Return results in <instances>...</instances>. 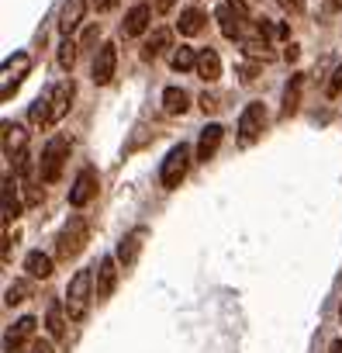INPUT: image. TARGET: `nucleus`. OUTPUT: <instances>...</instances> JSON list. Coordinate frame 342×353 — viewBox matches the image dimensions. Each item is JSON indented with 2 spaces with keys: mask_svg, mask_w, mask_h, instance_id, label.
Here are the masks:
<instances>
[{
  "mask_svg": "<svg viewBox=\"0 0 342 353\" xmlns=\"http://www.w3.org/2000/svg\"><path fill=\"white\" fill-rule=\"evenodd\" d=\"M187 108H191V97H187L184 87H166L162 90V111L166 114H184Z\"/></svg>",
  "mask_w": 342,
  "mask_h": 353,
  "instance_id": "aec40b11",
  "label": "nucleus"
},
{
  "mask_svg": "<svg viewBox=\"0 0 342 353\" xmlns=\"http://www.w3.org/2000/svg\"><path fill=\"white\" fill-rule=\"evenodd\" d=\"M297 56H301V49H297V46H287L284 59H287V63H297Z\"/></svg>",
  "mask_w": 342,
  "mask_h": 353,
  "instance_id": "e433bc0d",
  "label": "nucleus"
},
{
  "mask_svg": "<svg viewBox=\"0 0 342 353\" xmlns=\"http://www.w3.org/2000/svg\"><path fill=\"white\" fill-rule=\"evenodd\" d=\"M187 170H191V149L180 142V145L169 149V152H166V159H162V170H159L162 188H166V191H177V188H180V181L187 176Z\"/></svg>",
  "mask_w": 342,
  "mask_h": 353,
  "instance_id": "20e7f679",
  "label": "nucleus"
},
{
  "mask_svg": "<svg viewBox=\"0 0 342 353\" xmlns=\"http://www.w3.org/2000/svg\"><path fill=\"white\" fill-rule=\"evenodd\" d=\"M94 194H97V170H94V166H83V170H80V176L73 181L70 205H73V208H83V205H90V201H94Z\"/></svg>",
  "mask_w": 342,
  "mask_h": 353,
  "instance_id": "9b49d317",
  "label": "nucleus"
},
{
  "mask_svg": "<svg viewBox=\"0 0 342 353\" xmlns=\"http://www.w3.org/2000/svg\"><path fill=\"white\" fill-rule=\"evenodd\" d=\"M94 301V270H76L66 288V312L73 322H83Z\"/></svg>",
  "mask_w": 342,
  "mask_h": 353,
  "instance_id": "f03ea898",
  "label": "nucleus"
},
{
  "mask_svg": "<svg viewBox=\"0 0 342 353\" xmlns=\"http://www.w3.org/2000/svg\"><path fill=\"white\" fill-rule=\"evenodd\" d=\"M83 14H87V0H66V4H63V11H59V32L70 39V35L80 28Z\"/></svg>",
  "mask_w": 342,
  "mask_h": 353,
  "instance_id": "2eb2a0df",
  "label": "nucleus"
},
{
  "mask_svg": "<svg viewBox=\"0 0 342 353\" xmlns=\"http://www.w3.org/2000/svg\"><path fill=\"white\" fill-rule=\"evenodd\" d=\"M76 42L73 39H63V46H59V66L66 70V73H73V66H76Z\"/></svg>",
  "mask_w": 342,
  "mask_h": 353,
  "instance_id": "c85d7f7f",
  "label": "nucleus"
},
{
  "mask_svg": "<svg viewBox=\"0 0 342 353\" xmlns=\"http://www.w3.org/2000/svg\"><path fill=\"white\" fill-rule=\"evenodd\" d=\"M94 8H97L100 14H107V11H114V8H118V0H94Z\"/></svg>",
  "mask_w": 342,
  "mask_h": 353,
  "instance_id": "473e14b6",
  "label": "nucleus"
},
{
  "mask_svg": "<svg viewBox=\"0 0 342 353\" xmlns=\"http://www.w3.org/2000/svg\"><path fill=\"white\" fill-rule=\"evenodd\" d=\"M145 236H149V229L138 225V229H131V232L118 243V263H121V267H131V263L138 260V250H142V239H145Z\"/></svg>",
  "mask_w": 342,
  "mask_h": 353,
  "instance_id": "dca6fc26",
  "label": "nucleus"
},
{
  "mask_svg": "<svg viewBox=\"0 0 342 353\" xmlns=\"http://www.w3.org/2000/svg\"><path fill=\"white\" fill-rule=\"evenodd\" d=\"M70 159V139L66 135H52L49 145L42 149V159H39V176L45 184H56L63 176V166Z\"/></svg>",
  "mask_w": 342,
  "mask_h": 353,
  "instance_id": "7ed1b4c3",
  "label": "nucleus"
},
{
  "mask_svg": "<svg viewBox=\"0 0 342 353\" xmlns=\"http://www.w3.org/2000/svg\"><path fill=\"white\" fill-rule=\"evenodd\" d=\"M328 353H342V339H335V343L328 346Z\"/></svg>",
  "mask_w": 342,
  "mask_h": 353,
  "instance_id": "58836bf2",
  "label": "nucleus"
},
{
  "mask_svg": "<svg viewBox=\"0 0 342 353\" xmlns=\"http://www.w3.org/2000/svg\"><path fill=\"white\" fill-rule=\"evenodd\" d=\"M114 70H118V46L114 42H104L97 49V59H94V83L97 87H107L114 80Z\"/></svg>",
  "mask_w": 342,
  "mask_h": 353,
  "instance_id": "9d476101",
  "label": "nucleus"
},
{
  "mask_svg": "<svg viewBox=\"0 0 342 353\" xmlns=\"http://www.w3.org/2000/svg\"><path fill=\"white\" fill-rule=\"evenodd\" d=\"M166 49H173V32L159 28V32H152V39L145 42V49H142V59H145V63H152V59H159Z\"/></svg>",
  "mask_w": 342,
  "mask_h": 353,
  "instance_id": "f3484780",
  "label": "nucleus"
},
{
  "mask_svg": "<svg viewBox=\"0 0 342 353\" xmlns=\"http://www.w3.org/2000/svg\"><path fill=\"white\" fill-rule=\"evenodd\" d=\"M277 4L284 8V14H301L304 11V0H277Z\"/></svg>",
  "mask_w": 342,
  "mask_h": 353,
  "instance_id": "c756f323",
  "label": "nucleus"
},
{
  "mask_svg": "<svg viewBox=\"0 0 342 353\" xmlns=\"http://www.w3.org/2000/svg\"><path fill=\"white\" fill-rule=\"evenodd\" d=\"M28 66H32V59H28V52H18L14 59H8L4 63V90H0V97H4V101H11V94L21 87V77L28 73Z\"/></svg>",
  "mask_w": 342,
  "mask_h": 353,
  "instance_id": "f8f14e48",
  "label": "nucleus"
},
{
  "mask_svg": "<svg viewBox=\"0 0 342 353\" xmlns=\"http://www.w3.org/2000/svg\"><path fill=\"white\" fill-rule=\"evenodd\" d=\"M149 21H152V8H149V4H135V8L125 14V21H121V35H125V39H138V35H145Z\"/></svg>",
  "mask_w": 342,
  "mask_h": 353,
  "instance_id": "ddd939ff",
  "label": "nucleus"
},
{
  "mask_svg": "<svg viewBox=\"0 0 342 353\" xmlns=\"http://www.w3.org/2000/svg\"><path fill=\"white\" fill-rule=\"evenodd\" d=\"M14 188H18V184H14V176L8 173V176H4V225H11V222L21 215V201H18Z\"/></svg>",
  "mask_w": 342,
  "mask_h": 353,
  "instance_id": "412c9836",
  "label": "nucleus"
},
{
  "mask_svg": "<svg viewBox=\"0 0 342 353\" xmlns=\"http://www.w3.org/2000/svg\"><path fill=\"white\" fill-rule=\"evenodd\" d=\"M32 291H35V288H32V281H14V284L8 288V294H4V301H8L11 308H14V305H21V301H28V298H32Z\"/></svg>",
  "mask_w": 342,
  "mask_h": 353,
  "instance_id": "cd10ccee",
  "label": "nucleus"
},
{
  "mask_svg": "<svg viewBox=\"0 0 342 353\" xmlns=\"http://www.w3.org/2000/svg\"><path fill=\"white\" fill-rule=\"evenodd\" d=\"M204 14L197 11V8H187L184 14H180V21H177V28H180V35H187V39H194V35H201L204 32Z\"/></svg>",
  "mask_w": 342,
  "mask_h": 353,
  "instance_id": "4be33fe9",
  "label": "nucleus"
},
{
  "mask_svg": "<svg viewBox=\"0 0 342 353\" xmlns=\"http://www.w3.org/2000/svg\"><path fill=\"white\" fill-rule=\"evenodd\" d=\"M169 66H173L177 73H187V70H197V52L191 46H180L173 56H169Z\"/></svg>",
  "mask_w": 342,
  "mask_h": 353,
  "instance_id": "393cba45",
  "label": "nucleus"
},
{
  "mask_svg": "<svg viewBox=\"0 0 342 353\" xmlns=\"http://www.w3.org/2000/svg\"><path fill=\"white\" fill-rule=\"evenodd\" d=\"M28 353H56V350H52V346H49V343H45V339H35V343H32V350H28Z\"/></svg>",
  "mask_w": 342,
  "mask_h": 353,
  "instance_id": "c9c22d12",
  "label": "nucleus"
},
{
  "mask_svg": "<svg viewBox=\"0 0 342 353\" xmlns=\"http://www.w3.org/2000/svg\"><path fill=\"white\" fill-rule=\"evenodd\" d=\"M25 270L32 274V277H52V256H45L42 250H32L28 256H25Z\"/></svg>",
  "mask_w": 342,
  "mask_h": 353,
  "instance_id": "5701e85b",
  "label": "nucleus"
},
{
  "mask_svg": "<svg viewBox=\"0 0 342 353\" xmlns=\"http://www.w3.org/2000/svg\"><path fill=\"white\" fill-rule=\"evenodd\" d=\"M215 21H218V28H222V35H225L228 42H242V35H246V28H249L246 11H239L235 4H228V0L215 11Z\"/></svg>",
  "mask_w": 342,
  "mask_h": 353,
  "instance_id": "423d86ee",
  "label": "nucleus"
},
{
  "mask_svg": "<svg viewBox=\"0 0 342 353\" xmlns=\"http://www.w3.org/2000/svg\"><path fill=\"white\" fill-rule=\"evenodd\" d=\"M173 4H177V0H152L156 14H169V11H173Z\"/></svg>",
  "mask_w": 342,
  "mask_h": 353,
  "instance_id": "2f4dec72",
  "label": "nucleus"
},
{
  "mask_svg": "<svg viewBox=\"0 0 342 353\" xmlns=\"http://www.w3.org/2000/svg\"><path fill=\"white\" fill-rule=\"evenodd\" d=\"M339 315H342V305H339Z\"/></svg>",
  "mask_w": 342,
  "mask_h": 353,
  "instance_id": "ea45409f",
  "label": "nucleus"
},
{
  "mask_svg": "<svg viewBox=\"0 0 342 353\" xmlns=\"http://www.w3.org/2000/svg\"><path fill=\"white\" fill-rule=\"evenodd\" d=\"M73 97H76L73 77H66V80H59L56 87H49V125H56L59 118H66V111L73 108Z\"/></svg>",
  "mask_w": 342,
  "mask_h": 353,
  "instance_id": "0eeeda50",
  "label": "nucleus"
},
{
  "mask_svg": "<svg viewBox=\"0 0 342 353\" xmlns=\"http://www.w3.org/2000/svg\"><path fill=\"white\" fill-rule=\"evenodd\" d=\"M263 128H266V108H263V101L246 104V111L239 114V142L242 145H253L263 135Z\"/></svg>",
  "mask_w": 342,
  "mask_h": 353,
  "instance_id": "39448f33",
  "label": "nucleus"
},
{
  "mask_svg": "<svg viewBox=\"0 0 342 353\" xmlns=\"http://www.w3.org/2000/svg\"><path fill=\"white\" fill-rule=\"evenodd\" d=\"M45 329L52 339H66V301H52L49 305V315H45Z\"/></svg>",
  "mask_w": 342,
  "mask_h": 353,
  "instance_id": "a211bd4d",
  "label": "nucleus"
},
{
  "mask_svg": "<svg viewBox=\"0 0 342 353\" xmlns=\"http://www.w3.org/2000/svg\"><path fill=\"white\" fill-rule=\"evenodd\" d=\"M14 149H25V128L14 121H4V152L11 156Z\"/></svg>",
  "mask_w": 342,
  "mask_h": 353,
  "instance_id": "bb28decb",
  "label": "nucleus"
},
{
  "mask_svg": "<svg viewBox=\"0 0 342 353\" xmlns=\"http://www.w3.org/2000/svg\"><path fill=\"white\" fill-rule=\"evenodd\" d=\"M90 243V225L83 215H70V222L63 225L59 239H56V256L59 260H76Z\"/></svg>",
  "mask_w": 342,
  "mask_h": 353,
  "instance_id": "f257e3e1",
  "label": "nucleus"
},
{
  "mask_svg": "<svg viewBox=\"0 0 342 353\" xmlns=\"http://www.w3.org/2000/svg\"><path fill=\"white\" fill-rule=\"evenodd\" d=\"M228 4H235L239 11H246V14H249V4H246V0H228Z\"/></svg>",
  "mask_w": 342,
  "mask_h": 353,
  "instance_id": "4c0bfd02",
  "label": "nucleus"
},
{
  "mask_svg": "<svg viewBox=\"0 0 342 353\" xmlns=\"http://www.w3.org/2000/svg\"><path fill=\"white\" fill-rule=\"evenodd\" d=\"M197 77L208 80V83L222 77V59H218L215 49H201V52H197Z\"/></svg>",
  "mask_w": 342,
  "mask_h": 353,
  "instance_id": "6ab92c4d",
  "label": "nucleus"
},
{
  "mask_svg": "<svg viewBox=\"0 0 342 353\" xmlns=\"http://www.w3.org/2000/svg\"><path fill=\"white\" fill-rule=\"evenodd\" d=\"M301 83H304V77H301V73L287 83V90H284V111H280L284 118H290V114L297 111V104H301Z\"/></svg>",
  "mask_w": 342,
  "mask_h": 353,
  "instance_id": "b1692460",
  "label": "nucleus"
},
{
  "mask_svg": "<svg viewBox=\"0 0 342 353\" xmlns=\"http://www.w3.org/2000/svg\"><path fill=\"white\" fill-rule=\"evenodd\" d=\"M28 121H32L35 128H45V125H49V90H45L42 97L32 101V108H28Z\"/></svg>",
  "mask_w": 342,
  "mask_h": 353,
  "instance_id": "a878e982",
  "label": "nucleus"
},
{
  "mask_svg": "<svg viewBox=\"0 0 342 353\" xmlns=\"http://www.w3.org/2000/svg\"><path fill=\"white\" fill-rule=\"evenodd\" d=\"M256 73H259V66H256V63H246V66H242V80H246V83H249V80H256Z\"/></svg>",
  "mask_w": 342,
  "mask_h": 353,
  "instance_id": "72a5a7b5",
  "label": "nucleus"
},
{
  "mask_svg": "<svg viewBox=\"0 0 342 353\" xmlns=\"http://www.w3.org/2000/svg\"><path fill=\"white\" fill-rule=\"evenodd\" d=\"M94 270H97L94 274V298L107 301L114 294V284H118V256H104Z\"/></svg>",
  "mask_w": 342,
  "mask_h": 353,
  "instance_id": "1a4fd4ad",
  "label": "nucleus"
},
{
  "mask_svg": "<svg viewBox=\"0 0 342 353\" xmlns=\"http://www.w3.org/2000/svg\"><path fill=\"white\" fill-rule=\"evenodd\" d=\"M201 108H204V111H215V108H218V97H215V94H201Z\"/></svg>",
  "mask_w": 342,
  "mask_h": 353,
  "instance_id": "f704fd0d",
  "label": "nucleus"
},
{
  "mask_svg": "<svg viewBox=\"0 0 342 353\" xmlns=\"http://www.w3.org/2000/svg\"><path fill=\"white\" fill-rule=\"evenodd\" d=\"M222 139H225V128L222 125H204L201 128V139H197V159L201 163H208V159H215V152H218V145H222Z\"/></svg>",
  "mask_w": 342,
  "mask_h": 353,
  "instance_id": "4468645a",
  "label": "nucleus"
},
{
  "mask_svg": "<svg viewBox=\"0 0 342 353\" xmlns=\"http://www.w3.org/2000/svg\"><path fill=\"white\" fill-rule=\"evenodd\" d=\"M342 94V66L335 70V77H332V83H328V97H339Z\"/></svg>",
  "mask_w": 342,
  "mask_h": 353,
  "instance_id": "7c9ffc66",
  "label": "nucleus"
},
{
  "mask_svg": "<svg viewBox=\"0 0 342 353\" xmlns=\"http://www.w3.org/2000/svg\"><path fill=\"white\" fill-rule=\"evenodd\" d=\"M35 329H39V322H35L32 315L18 319L14 329L4 336V353H25V350H32V343H35Z\"/></svg>",
  "mask_w": 342,
  "mask_h": 353,
  "instance_id": "6e6552de",
  "label": "nucleus"
}]
</instances>
